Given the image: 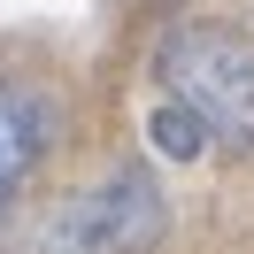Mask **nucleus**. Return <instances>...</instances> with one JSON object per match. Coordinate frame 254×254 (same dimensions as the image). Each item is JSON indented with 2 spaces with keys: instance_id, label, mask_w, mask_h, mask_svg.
<instances>
[{
  "instance_id": "2",
  "label": "nucleus",
  "mask_w": 254,
  "mask_h": 254,
  "mask_svg": "<svg viewBox=\"0 0 254 254\" xmlns=\"http://www.w3.org/2000/svg\"><path fill=\"white\" fill-rule=\"evenodd\" d=\"M162 239V192L139 170H116L100 192H85L62 216V247L69 254H146Z\"/></svg>"
},
{
  "instance_id": "4",
  "label": "nucleus",
  "mask_w": 254,
  "mask_h": 254,
  "mask_svg": "<svg viewBox=\"0 0 254 254\" xmlns=\"http://www.w3.org/2000/svg\"><path fill=\"white\" fill-rule=\"evenodd\" d=\"M146 139H154V154H170V162H200L208 124L185 108V100H170V108H154V116H146Z\"/></svg>"
},
{
  "instance_id": "3",
  "label": "nucleus",
  "mask_w": 254,
  "mask_h": 254,
  "mask_svg": "<svg viewBox=\"0 0 254 254\" xmlns=\"http://www.w3.org/2000/svg\"><path fill=\"white\" fill-rule=\"evenodd\" d=\"M47 139H54L47 93H31V85H16V77H0V216H8V200L23 192L31 162L47 154Z\"/></svg>"
},
{
  "instance_id": "1",
  "label": "nucleus",
  "mask_w": 254,
  "mask_h": 254,
  "mask_svg": "<svg viewBox=\"0 0 254 254\" xmlns=\"http://www.w3.org/2000/svg\"><path fill=\"white\" fill-rule=\"evenodd\" d=\"M154 77L170 100H185L208 124V139L254 154V47L216 23H185L154 47Z\"/></svg>"
}]
</instances>
